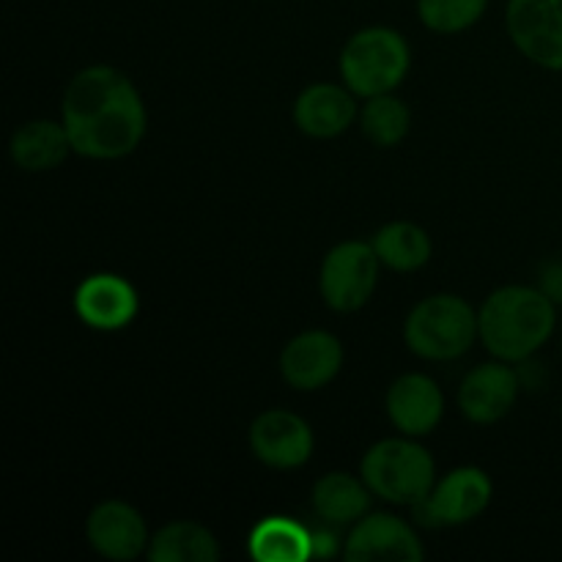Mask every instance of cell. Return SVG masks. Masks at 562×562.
Segmentation results:
<instances>
[{"label": "cell", "instance_id": "1", "mask_svg": "<svg viewBox=\"0 0 562 562\" xmlns=\"http://www.w3.org/2000/svg\"><path fill=\"white\" fill-rule=\"evenodd\" d=\"M146 104L124 71L88 66L77 71L64 91L60 124L71 151L88 159H121L140 146L146 135Z\"/></svg>", "mask_w": 562, "mask_h": 562}, {"label": "cell", "instance_id": "2", "mask_svg": "<svg viewBox=\"0 0 562 562\" xmlns=\"http://www.w3.org/2000/svg\"><path fill=\"white\" fill-rule=\"evenodd\" d=\"M558 311L541 289L505 285L477 313L481 340L497 360L527 362L554 333Z\"/></svg>", "mask_w": 562, "mask_h": 562}, {"label": "cell", "instance_id": "3", "mask_svg": "<svg viewBox=\"0 0 562 562\" xmlns=\"http://www.w3.org/2000/svg\"><path fill=\"white\" fill-rule=\"evenodd\" d=\"M360 475L379 499L393 505H409V508L423 503L437 483L431 453L406 434L382 439L368 448V453L362 456Z\"/></svg>", "mask_w": 562, "mask_h": 562}, {"label": "cell", "instance_id": "4", "mask_svg": "<svg viewBox=\"0 0 562 562\" xmlns=\"http://www.w3.org/2000/svg\"><path fill=\"white\" fill-rule=\"evenodd\" d=\"M477 338V313L456 294L426 296L412 307L404 324V340L412 355L434 362L459 360Z\"/></svg>", "mask_w": 562, "mask_h": 562}, {"label": "cell", "instance_id": "5", "mask_svg": "<svg viewBox=\"0 0 562 562\" xmlns=\"http://www.w3.org/2000/svg\"><path fill=\"white\" fill-rule=\"evenodd\" d=\"M409 44L398 31L384 25L362 27L340 53V77L355 97L371 99L393 93L409 71Z\"/></svg>", "mask_w": 562, "mask_h": 562}, {"label": "cell", "instance_id": "6", "mask_svg": "<svg viewBox=\"0 0 562 562\" xmlns=\"http://www.w3.org/2000/svg\"><path fill=\"white\" fill-rule=\"evenodd\" d=\"M379 256L360 239L340 241L324 256L318 272L324 305L338 313H355L373 296L379 283Z\"/></svg>", "mask_w": 562, "mask_h": 562}, {"label": "cell", "instance_id": "7", "mask_svg": "<svg viewBox=\"0 0 562 562\" xmlns=\"http://www.w3.org/2000/svg\"><path fill=\"white\" fill-rule=\"evenodd\" d=\"M494 486L477 467H459L434 483L431 494L415 505V521L423 527H459L477 519L492 503Z\"/></svg>", "mask_w": 562, "mask_h": 562}, {"label": "cell", "instance_id": "8", "mask_svg": "<svg viewBox=\"0 0 562 562\" xmlns=\"http://www.w3.org/2000/svg\"><path fill=\"white\" fill-rule=\"evenodd\" d=\"M505 27L527 60L562 71V0H508Z\"/></svg>", "mask_w": 562, "mask_h": 562}, {"label": "cell", "instance_id": "9", "mask_svg": "<svg viewBox=\"0 0 562 562\" xmlns=\"http://www.w3.org/2000/svg\"><path fill=\"white\" fill-rule=\"evenodd\" d=\"M423 543L412 525L390 514H366L344 541L349 562H420Z\"/></svg>", "mask_w": 562, "mask_h": 562}, {"label": "cell", "instance_id": "10", "mask_svg": "<svg viewBox=\"0 0 562 562\" xmlns=\"http://www.w3.org/2000/svg\"><path fill=\"white\" fill-rule=\"evenodd\" d=\"M71 305H75L77 318L99 333H115V329L130 327L140 311L135 285L113 272L88 274L75 289Z\"/></svg>", "mask_w": 562, "mask_h": 562}, {"label": "cell", "instance_id": "11", "mask_svg": "<svg viewBox=\"0 0 562 562\" xmlns=\"http://www.w3.org/2000/svg\"><path fill=\"white\" fill-rule=\"evenodd\" d=\"M250 450L272 470H296L313 456V428L289 409H269L250 426Z\"/></svg>", "mask_w": 562, "mask_h": 562}, {"label": "cell", "instance_id": "12", "mask_svg": "<svg viewBox=\"0 0 562 562\" xmlns=\"http://www.w3.org/2000/svg\"><path fill=\"white\" fill-rule=\"evenodd\" d=\"M344 368V346L333 333L307 329L291 338L280 355V373L300 393L327 387Z\"/></svg>", "mask_w": 562, "mask_h": 562}, {"label": "cell", "instance_id": "13", "mask_svg": "<svg viewBox=\"0 0 562 562\" xmlns=\"http://www.w3.org/2000/svg\"><path fill=\"white\" fill-rule=\"evenodd\" d=\"M86 538L104 560H135L148 549V527L140 510L124 499H104L88 514Z\"/></svg>", "mask_w": 562, "mask_h": 562}, {"label": "cell", "instance_id": "14", "mask_svg": "<svg viewBox=\"0 0 562 562\" xmlns=\"http://www.w3.org/2000/svg\"><path fill=\"white\" fill-rule=\"evenodd\" d=\"M521 376L505 360L472 368L459 387V409L477 426H492L514 409Z\"/></svg>", "mask_w": 562, "mask_h": 562}, {"label": "cell", "instance_id": "15", "mask_svg": "<svg viewBox=\"0 0 562 562\" xmlns=\"http://www.w3.org/2000/svg\"><path fill=\"white\" fill-rule=\"evenodd\" d=\"M387 417L406 437H428L445 415L439 384L426 373H404L387 390Z\"/></svg>", "mask_w": 562, "mask_h": 562}, {"label": "cell", "instance_id": "16", "mask_svg": "<svg viewBox=\"0 0 562 562\" xmlns=\"http://www.w3.org/2000/svg\"><path fill=\"white\" fill-rule=\"evenodd\" d=\"M357 119L355 93L335 82H316L296 97L294 124L316 140L344 135Z\"/></svg>", "mask_w": 562, "mask_h": 562}, {"label": "cell", "instance_id": "17", "mask_svg": "<svg viewBox=\"0 0 562 562\" xmlns=\"http://www.w3.org/2000/svg\"><path fill=\"white\" fill-rule=\"evenodd\" d=\"M11 159L16 168L27 170V173H44L53 170L69 157L71 143L66 135V126L60 121H27L11 137Z\"/></svg>", "mask_w": 562, "mask_h": 562}, {"label": "cell", "instance_id": "18", "mask_svg": "<svg viewBox=\"0 0 562 562\" xmlns=\"http://www.w3.org/2000/svg\"><path fill=\"white\" fill-rule=\"evenodd\" d=\"M247 552L258 562H305L313 558V530L289 516H267L252 527Z\"/></svg>", "mask_w": 562, "mask_h": 562}, {"label": "cell", "instance_id": "19", "mask_svg": "<svg viewBox=\"0 0 562 562\" xmlns=\"http://www.w3.org/2000/svg\"><path fill=\"white\" fill-rule=\"evenodd\" d=\"M371 488L349 472H329L313 486V510L324 525L346 527L360 521L371 508Z\"/></svg>", "mask_w": 562, "mask_h": 562}, {"label": "cell", "instance_id": "20", "mask_svg": "<svg viewBox=\"0 0 562 562\" xmlns=\"http://www.w3.org/2000/svg\"><path fill=\"white\" fill-rule=\"evenodd\" d=\"M146 558L151 562H214L220 558V547L206 527L181 519L154 532Z\"/></svg>", "mask_w": 562, "mask_h": 562}, {"label": "cell", "instance_id": "21", "mask_svg": "<svg viewBox=\"0 0 562 562\" xmlns=\"http://www.w3.org/2000/svg\"><path fill=\"white\" fill-rule=\"evenodd\" d=\"M373 250H376L379 261L393 272H415V269L426 267L431 258V239L426 231L415 223H387L376 231L373 236Z\"/></svg>", "mask_w": 562, "mask_h": 562}, {"label": "cell", "instance_id": "22", "mask_svg": "<svg viewBox=\"0 0 562 562\" xmlns=\"http://www.w3.org/2000/svg\"><path fill=\"white\" fill-rule=\"evenodd\" d=\"M360 126L368 143L379 148H393L409 135L412 113L398 97L393 93H379V97L366 99L360 110Z\"/></svg>", "mask_w": 562, "mask_h": 562}, {"label": "cell", "instance_id": "23", "mask_svg": "<svg viewBox=\"0 0 562 562\" xmlns=\"http://www.w3.org/2000/svg\"><path fill=\"white\" fill-rule=\"evenodd\" d=\"M488 0H417V16L434 33H461L486 14Z\"/></svg>", "mask_w": 562, "mask_h": 562}, {"label": "cell", "instance_id": "24", "mask_svg": "<svg viewBox=\"0 0 562 562\" xmlns=\"http://www.w3.org/2000/svg\"><path fill=\"white\" fill-rule=\"evenodd\" d=\"M538 289L554 302L562 305V261H552L541 269V285Z\"/></svg>", "mask_w": 562, "mask_h": 562}, {"label": "cell", "instance_id": "25", "mask_svg": "<svg viewBox=\"0 0 562 562\" xmlns=\"http://www.w3.org/2000/svg\"><path fill=\"white\" fill-rule=\"evenodd\" d=\"M338 543L333 530H313V558H333L338 552Z\"/></svg>", "mask_w": 562, "mask_h": 562}]
</instances>
